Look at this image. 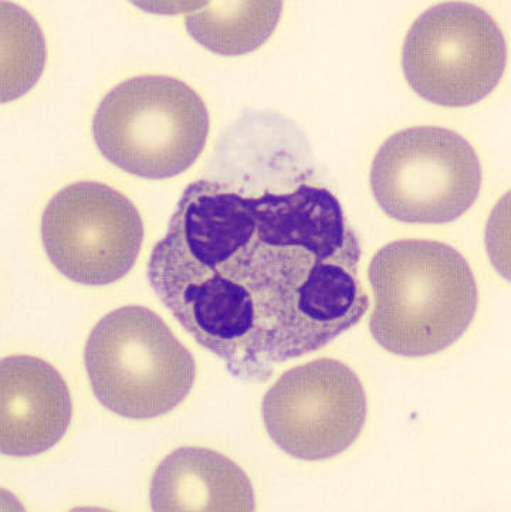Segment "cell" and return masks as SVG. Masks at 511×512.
Here are the masks:
<instances>
[{
	"instance_id": "6da1fadb",
	"label": "cell",
	"mask_w": 511,
	"mask_h": 512,
	"mask_svg": "<svg viewBox=\"0 0 511 512\" xmlns=\"http://www.w3.org/2000/svg\"><path fill=\"white\" fill-rule=\"evenodd\" d=\"M360 239L330 189L191 183L147 276L192 338L242 382L326 347L370 307Z\"/></svg>"
},
{
	"instance_id": "7a4b0ae2",
	"label": "cell",
	"mask_w": 511,
	"mask_h": 512,
	"mask_svg": "<svg viewBox=\"0 0 511 512\" xmlns=\"http://www.w3.org/2000/svg\"><path fill=\"white\" fill-rule=\"evenodd\" d=\"M372 337L385 351L423 358L452 347L477 311L475 274L449 244L406 239L372 257Z\"/></svg>"
},
{
	"instance_id": "3957f363",
	"label": "cell",
	"mask_w": 511,
	"mask_h": 512,
	"mask_svg": "<svg viewBox=\"0 0 511 512\" xmlns=\"http://www.w3.org/2000/svg\"><path fill=\"white\" fill-rule=\"evenodd\" d=\"M84 365L98 402L125 419L167 415L188 398L196 379L194 355L142 305L117 308L97 322Z\"/></svg>"
},
{
	"instance_id": "277c9868",
	"label": "cell",
	"mask_w": 511,
	"mask_h": 512,
	"mask_svg": "<svg viewBox=\"0 0 511 512\" xmlns=\"http://www.w3.org/2000/svg\"><path fill=\"white\" fill-rule=\"evenodd\" d=\"M208 108L184 81L138 76L115 86L93 118L98 151L138 178H174L201 157L208 141Z\"/></svg>"
},
{
	"instance_id": "5b68a950",
	"label": "cell",
	"mask_w": 511,
	"mask_h": 512,
	"mask_svg": "<svg viewBox=\"0 0 511 512\" xmlns=\"http://www.w3.org/2000/svg\"><path fill=\"white\" fill-rule=\"evenodd\" d=\"M480 188L482 166L475 148L446 128L426 125L399 131L372 161V195L398 222H453L475 205Z\"/></svg>"
},
{
	"instance_id": "8992f818",
	"label": "cell",
	"mask_w": 511,
	"mask_h": 512,
	"mask_svg": "<svg viewBox=\"0 0 511 512\" xmlns=\"http://www.w3.org/2000/svg\"><path fill=\"white\" fill-rule=\"evenodd\" d=\"M507 46L482 8L448 2L423 12L405 37L402 69L412 90L442 107H469L502 80Z\"/></svg>"
},
{
	"instance_id": "52a82bcc",
	"label": "cell",
	"mask_w": 511,
	"mask_h": 512,
	"mask_svg": "<svg viewBox=\"0 0 511 512\" xmlns=\"http://www.w3.org/2000/svg\"><path fill=\"white\" fill-rule=\"evenodd\" d=\"M42 242L59 273L83 286H108L133 270L144 223L133 202L106 183H71L42 216Z\"/></svg>"
},
{
	"instance_id": "ba28073f",
	"label": "cell",
	"mask_w": 511,
	"mask_h": 512,
	"mask_svg": "<svg viewBox=\"0 0 511 512\" xmlns=\"http://www.w3.org/2000/svg\"><path fill=\"white\" fill-rule=\"evenodd\" d=\"M367 393L350 366L317 359L284 372L262 417L273 443L294 459L321 461L350 449L367 422Z\"/></svg>"
},
{
	"instance_id": "9c48e42d",
	"label": "cell",
	"mask_w": 511,
	"mask_h": 512,
	"mask_svg": "<svg viewBox=\"0 0 511 512\" xmlns=\"http://www.w3.org/2000/svg\"><path fill=\"white\" fill-rule=\"evenodd\" d=\"M73 416L67 383L36 356L0 362V450L10 457L46 453L66 436Z\"/></svg>"
},
{
	"instance_id": "30bf717a",
	"label": "cell",
	"mask_w": 511,
	"mask_h": 512,
	"mask_svg": "<svg viewBox=\"0 0 511 512\" xmlns=\"http://www.w3.org/2000/svg\"><path fill=\"white\" fill-rule=\"evenodd\" d=\"M152 511L252 512L255 491L235 461L203 447H181L159 463L150 488Z\"/></svg>"
},
{
	"instance_id": "8fae6325",
	"label": "cell",
	"mask_w": 511,
	"mask_h": 512,
	"mask_svg": "<svg viewBox=\"0 0 511 512\" xmlns=\"http://www.w3.org/2000/svg\"><path fill=\"white\" fill-rule=\"evenodd\" d=\"M201 6L186 15V30L205 49L221 56L255 52L273 35L283 12V3L277 0H222Z\"/></svg>"
},
{
	"instance_id": "7c38bea8",
	"label": "cell",
	"mask_w": 511,
	"mask_h": 512,
	"mask_svg": "<svg viewBox=\"0 0 511 512\" xmlns=\"http://www.w3.org/2000/svg\"><path fill=\"white\" fill-rule=\"evenodd\" d=\"M2 103L25 96L42 77L46 42L25 9L2 2Z\"/></svg>"
}]
</instances>
